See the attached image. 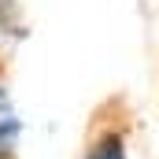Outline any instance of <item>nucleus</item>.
<instances>
[{
  "instance_id": "1",
  "label": "nucleus",
  "mask_w": 159,
  "mask_h": 159,
  "mask_svg": "<svg viewBox=\"0 0 159 159\" xmlns=\"http://www.w3.org/2000/svg\"><path fill=\"white\" fill-rule=\"evenodd\" d=\"M15 137H19V119H15V111H11V104H7V96H4V89H0V156H7V152H11Z\"/></svg>"
},
{
  "instance_id": "2",
  "label": "nucleus",
  "mask_w": 159,
  "mask_h": 159,
  "mask_svg": "<svg viewBox=\"0 0 159 159\" xmlns=\"http://www.w3.org/2000/svg\"><path fill=\"white\" fill-rule=\"evenodd\" d=\"M89 159H126V156H122V141H119V137H107L104 144L93 148V156H89Z\"/></svg>"
}]
</instances>
